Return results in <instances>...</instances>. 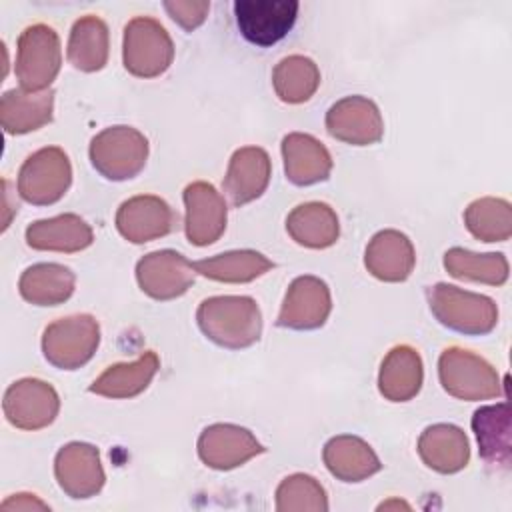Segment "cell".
I'll list each match as a JSON object with an SVG mask.
<instances>
[{"label":"cell","instance_id":"cell-1","mask_svg":"<svg viewBox=\"0 0 512 512\" xmlns=\"http://www.w3.org/2000/svg\"><path fill=\"white\" fill-rule=\"evenodd\" d=\"M196 322L214 344L240 350L260 340L262 314L250 296H210L200 302Z\"/></svg>","mask_w":512,"mask_h":512},{"label":"cell","instance_id":"cell-2","mask_svg":"<svg viewBox=\"0 0 512 512\" xmlns=\"http://www.w3.org/2000/svg\"><path fill=\"white\" fill-rule=\"evenodd\" d=\"M426 298L434 318L458 334L484 336L498 324L496 302L484 294L438 282L426 290Z\"/></svg>","mask_w":512,"mask_h":512},{"label":"cell","instance_id":"cell-3","mask_svg":"<svg viewBox=\"0 0 512 512\" xmlns=\"http://www.w3.org/2000/svg\"><path fill=\"white\" fill-rule=\"evenodd\" d=\"M438 378L442 388L458 400L478 402L504 394L496 368L482 356L458 346L440 354Z\"/></svg>","mask_w":512,"mask_h":512},{"label":"cell","instance_id":"cell-4","mask_svg":"<svg viewBox=\"0 0 512 512\" xmlns=\"http://www.w3.org/2000/svg\"><path fill=\"white\" fill-rule=\"evenodd\" d=\"M90 162L114 182L138 176L148 160V140L132 126H110L98 132L90 142Z\"/></svg>","mask_w":512,"mask_h":512},{"label":"cell","instance_id":"cell-5","mask_svg":"<svg viewBox=\"0 0 512 512\" xmlns=\"http://www.w3.org/2000/svg\"><path fill=\"white\" fill-rule=\"evenodd\" d=\"M62 64L60 38L48 24H32L22 30L16 44L14 72L26 92H44L56 80Z\"/></svg>","mask_w":512,"mask_h":512},{"label":"cell","instance_id":"cell-6","mask_svg":"<svg viewBox=\"0 0 512 512\" xmlns=\"http://www.w3.org/2000/svg\"><path fill=\"white\" fill-rule=\"evenodd\" d=\"M122 60L132 76L156 78L164 74L174 60L172 38L158 20L136 16L124 26Z\"/></svg>","mask_w":512,"mask_h":512},{"label":"cell","instance_id":"cell-7","mask_svg":"<svg viewBox=\"0 0 512 512\" xmlns=\"http://www.w3.org/2000/svg\"><path fill=\"white\" fill-rule=\"evenodd\" d=\"M100 344V326L90 314L58 318L44 328V358L60 370L82 368Z\"/></svg>","mask_w":512,"mask_h":512},{"label":"cell","instance_id":"cell-8","mask_svg":"<svg viewBox=\"0 0 512 512\" xmlns=\"http://www.w3.org/2000/svg\"><path fill=\"white\" fill-rule=\"evenodd\" d=\"M72 184L68 154L58 146H46L30 154L18 172V194L34 206L58 202Z\"/></svg>","mask_w":512,"mask_h":512},{"label":"cell","instance_id":"cell-9","mask_svg":"<svg viewBox=\"0 0 512 512\" xmlns=\"http://www.w3.org/2000/svg\"><path fill=\"white\" fill-rule=\"evenodd\" d=\"M300 4L294 0H236L234 16L240 34L260 48L280 42L294 26Z\"/></svg>","mask_w":512,"mask_h":512},{"label":"cell","instance_id":"cell-10","mask_svg":"<svg viewBox=\"0 0 512 512\" xmlns=\"http://www.w3.org/2000/svg\"><path fill=\"white\" fill-rule=\"evenodd\" d=\"M2 410L14 428L40 430L56 420L60 398L48 382L38 378H22L4 392Z\"/></svg>","mask_w":512,"mask_h":512},{"label":"cell","instance_id":"cell-11","mask_svg":"<svg viewBox=\"0 0 512 512\" xmlns=\"http://www.w3.org/2000/svg\"><path fill=\"white\" fill-rule=\"evenodd\" d=\"M196 278L194 262L176 250H156L136 264V280L144 294L154 300H174L182 296Z\"/></svg>","mask_w":512,"mask_h":512},{"label":"cell","instance_id":"cell-12","mask_svg":"<svg viewBox=\"0 0 512 512\" xmlns=\"http://www.w3.org/2000/svg\"><path fill=\"white\" fill-rule=\"evenodd\" d=\"M326 130L340 142L352 146H370L380 142L384 136V120L378 106L370 98L346 96L328 108Z\"/></svg>","mask_w":512,"mask_h":512},{"label":"cell","instance_id":"cell-13","mask_svg":"<svg viewBox=\"0 0 512 512\" xmlns=\"http://www.w3.org/2000/svg\"><path fill=\"white\" fill-rule=\"evenodd\" d=\"M332 310L330 288L316 276H298L286 290L276 326L290 330H316Z\"/></svg>","mask_w":512,"mask_h":512},{"label":"cell","instance_id":"cell-14","mask_svg":"<svg viewBox=\"0 0 512 512\" xmlns=\"http://www.w3.org/2000/svg\"><path fill=\"white\" fill-rule=\"evenodd\" d=\"M182 200L186 208L184 230L190 244H214L226 230L228 208L224 196L212 184L198 180L184 188Z\"/></svg>","mask_w":512,"mask_h":512},{"label":"cell","instance_id":"cell-15","mask_svg":"<svg viewBox=\"0 0 512 512\" xmlns=\"http://www.w3.org/2000/svg\"><path fill=\"white\" fill-rule=\"evenodd\" d=\"M54 476L62 492L70 498L96 496L106 482L100 452L86 442H70L58 450L54 458Z\"/></svg>","mask_w":512,"mask_h":512},{"label":"cell","instance_id":"cell-16","mask_svg":"<svg viewBox=\"0 0 512 512\" xmlns=\"http://www.w3.org/2000/svg\"><path fill=\"white\" fill-rule=\"evenodd\" d=\"M176 214L166 200L152 194H140L120 204L116 212V230L132 244L152 242L172 232Z\"/></svg>","mask_w":512,"mask_h":512},{"label":"cell","instance_id":"cell-17","mask_svg":"<svg viewBox=\"0 0 512 512\" xmlns=\"http://www.w3.org/2000/svg\"><path fill=\"white\" fill-rule=\"evenodd\" d=\"M264 450L248 428L236 424L206 426L198 438V456L214 470L238 468Z\"/></svg>","mask_w":512,"mask_h":512},{"label":"cell","instance_id":"cell-18","mask_svg":"<svg viewBox=\"0 0 512 512\" xmlns=\"http://www.w3.org/2000/svg\"><path fill=\"white\" fill-rule=\"evenodd\" d=\"M270 174L268 152L260 146H244L232 154L222 186L234 206H244L266 192Z\"/></svg>","mask_w":512,"mask_h":512},{"label":"cell","instance_id":"cell-19","mask_svg":"<svg viewBox=\"0 0 512 512\" xmlns=\"http://www.w3.org/2000/svg\"><path fill=\"white\" fill-rule=\"evenodd\" d=\"M416 264V252L400 230H380L372 236L364 252L366 270L382 282H404Z\"/></svg>","mask_w":512,"mask_h":512},{"label":"cell","instance_id":"cell-20","mask_svg":"<svg viewBox=\"0 0 512 512\" xmlns=\"http://www.w3.org/2000/svg\"><path fill=\"white\" fill-rule=\"evenodd\" d=\"M284 174L296 186H312L328 180L332 156L328 148L310 134L292 132L282 138Z\"/></svg>","mask_w":512,"mask_h":512},{"label":"cell","instance_id":"cell-21","mask_svg":"<svg viewBox=\"0 0 512 512\" xmlns=\"http://www.w3.org/2000/svg\"><path fill=\"white\" fill-rule=\"evenodd\" d=\"M422 462L440 474H456L470 460V444L462 428L454 424H432L418 438Z\"/></svg>","mask_w":512,"mask_h":512},{"label":"cell","instance_id":"cell-22","mask_svg":"<svg viewBox=\"0 0 512 512\" xmlns=\"http://www.w3.org/2000/svg\"><path fill=\"white\" fill-rule=\"evenodd\" d=\"M322 460L328 472L342 482H362L382 468L372 446L352 434L330 438L324 444Z\"/></svg>","mask_w":512,"mask_h":512},{"label":"cell","instance_id":"cell-23","mask_svg":"<svg viewBox=\"0 0 512 512\" xmlns=\"http://www.w3.org/2000/svg\"><path fill=\"white\" fill-rule=\"evenodd\" d=\"M94 242L90 224L78 214H60L36 220L26 228V244L34 250L48 252H80Z\"/></svg>","mask_w":512,"mask_h":512},{"label":"cell","instance_id":"cell-24","mask_svg":"<svg viewBox=\"0 0 512 512\" xmlns=\"http://www.w3.org/2000/svg\"><path fill=\"white\" fill-rule=\"evenodd\" d=\"M424 380V366L418 350L408 344L394 346L382 360L378 372V390L390 402L412 400Z\"/></svg>","mask_w":512,"mask_h":512},{"label":"cell","instance_id":"cell-25","mask_svg":"<svg viewBox=\"0 0 512 512\" xmlns=\"http://www.w3.org/2000/svg\"><path fill=\"white\" fill-rule=\"evenodd\" d=\"M54 90L26 92L14 88L0 98V124L8 134H28L52 120Z\"/></svg>","mask_w":512,"mask_h":512},{"label":"cell","instance_id":"cell-26","mask_svg":"<svg viewBox=\"0 0 512 512\" xmlns=\"http://www.w3.org/2000/svg\"><path fill=\"white\" fill-rule=\"evenodd\" d=\"M472 430L482 460L498 470L510 468V410L508 402L482 406L472 416Z\"/></svg>","mask_w":512,"mask_h":512},{"label":"cell","instance_id":"cell-27","mask_svg":"<svg viewBox=\"0 0 512 512\" xmlns=\"http://www.w3.org/2000/svg\"><path fill=\"white\" fill-rule=\"evenodd\" d=\"M160 368L156 352L146 350L134 362H122L106 368L92 384L90 392L104 398H134L144 392Z\"/></svg>","mask_w":512,"mask_h":512},{"label":"cell","instance_id":"cell-28","mask_svg":"<svg viewBox=\"0 0 512 512\" xmlns=\"http://www.w3.org/2000/svg\"><path fill=\"white\" fill-rule=\"evenodd\" d=\"M74 286V272L54 262L28 266L18 280L20 296L34 306H58L72 296Z\"/></svg>","mask_w":512,"mask_h":512},{"label":"cell","instance_id":"cell-29","mask_svg":"<svg viewBox=\"0 0 512 512\" xmlns=\"http://www.w3.org/2000/svg\"><path fill=\"white\" fill-rule=\"evenodd\" d=\"M286 232L296 244L322 250L338 240L340 224L336 212L328 204L306 202L286 216Z\"/></svg>","mask_w":512,"mask_h":512},{"label":"cell","instance_id":"cell-30","mask_svg":"<svg viewBox=\"0 0 512 512\" xmlns=\"http://www.w3.org/2000/svg\"><path fill=\"white\" fill-rule=\"evenodd\" d=\"M68 62L80 72H98L108 62V26L102 18L86 14L70 30Z\"/></svg>","mask_w":512,"mask_h":512},{"label":"cell","instance_id":"cell-31","mask_svg":"<svg viewBox=\"0 0 512 512\" xmlns=\"http://www.w3.org/2000/svg\"><path fill=\"white\" fill-rule=\"evenodd\" d=\"M274 268V262L256 250H230L212 258H202L194 262L196 274L204 278L226 282V284H244L264 276Z\"/></svg>","mask_w":512,"mask_h":512},{"label":"cell","instance_id":"cell-32","mask_svg":"<svg viewBox=\"0 0 512 512\" xmlns=\"http://www.w3.org/2000/svg\"><path fill=\"white\" fill-rule=\"evenodd\" d=\"M272 86L282 102L302 104L318 90L320 70L308 56L292 54L276 64L272 72Z\"/></svg>","mask_w":512,"mask_h":512},{"label":"cell","instance_id":"cell-33","mask_svg":"<svg viewBox=\"0 0 512 512\" xmlns=\"http://www.w3.org/2000/svg\"><path fill=\"white\" fill-rule=\"evenodd\" d=\"M444 268L458 280L502 286L508 280V260L502 252L476 254L466 248H450L444 254Z\"/></svg>","mask_w":512,"mask_h":512},{"label":"cell","instance_id":"cell-34","mask_svg":"<svg viewBox=\"0 0 512 512\" xmlns=\"http://www.w3.org/2000/svg\"><path fill=\"white\" fill-rule=\"evenodd\" d=\"M464 224L480 242H506L512 236V206L504 198H478L464 210Z\"/></svg>","mask_w":512,"mask_h":512},{"label":"cell","instance_id":"cell-35","mask_svg":"<svg viewBox=\"0 0 512 512\" xmlns=\"http://www.w3.org/2000/svg\"><path fill=\"white\" fill-rule=\"evenodd\" d=\"M278 512H326L328 498L322 484L310 474L286 476L276 488Z\"/></svg>","mask_w":512,"mask_h":512},{"label":"cell","instance_id":"cell-36","mask_svg":"<svg viewBox=\"0 0 512 512\" xmlns=\"http://www.w3.org/2000/svg\"><path fill=\"white\" fill-rule=\"evenodd\" d=\"M164 8L178 26H182L184 30H194L206 20L210 4L194 2V0H184V2L176 0V2H164Z\"/></svg>","mask_w":512,"mask_h":512},{"label":"cell","instance_id":"cell-37","mask_svg":"<svg viewBox=\"0 0 512 512\" xmlns=\"http://www.w3.org/2000/svg\"><path fill=\"white\" fill-rule=\"evenodd\" d=\"M2 510H50L34 494H14L2 502Z\"/></svg>","mask_w":512,"mask_h":512}]
</instances>
